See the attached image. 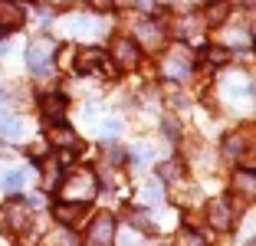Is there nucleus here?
Returning a JSON list of instances; mask_svg holds the SVG:
<instances>
[{
    "instance_id": "39448f33",
    "label": "nucleus",
    "mask_w": 256,
    "mask_h": 246,
    "mask_svg": "<svg viewBox=\"0 0 256 246\" xmlns=\"http://www.w3.org/2000/svg\"><path fill=\"white\" fill-rule=\"evenodd\" d=\"M132 33H135V46H142V50L148 52H158L164 50V26H161L158 20H135V26H132Z\"/></svg>"
},
{
    "instance_id": "cd10ccee",
    "label": "nucleus",
    "mask_w": 256,
    "mask_h": 246,
    "mask_svg": "<svg viewBox=\"0 0 256 246\" xmlns=\"http://www.w3.org/2000/svg\"><path fill=\"white\" fill-rule=\"evenodd\" d=\"M96 132L102 134V138H115V134L122 132V125H118L115 118H102V122H98V128H96Z\"/></svg>"
},
{
    "instance_id": "f704fd0d",
    "label": "nucleus",
    "mask_w": 256,
    "mask_h": 246,
    "mask_svg": "<svg viewBox=\"0 0 256 246\" xmlns=\"http://www.w3.org/2000/svg\"><path fill=\"white\" fill-rule=\"evenodd\" d=\"M4 154H7V148H4V142H0V158H4Z\"/></svg>"
},
{
    "instance_id": "a878e982",
    "label": "nucleus",
    "mask_w": 256,
    "mask_h": 246,
    "mask_svg": "<svg viewBox=\"0 0 256 246\" xmlns=\"http://www.w3.org/2000/svg\"><path fill=\"white\" fill-rule=\"evenodd\" d=\"M158 178H161V180H178V178H184L181 161H168V164H161V168H158Z\"/></svg>"
},
{
    "instance_id": "412c9836",
    "label": "nucleus",
    "mask_w": 256,
    "mask_h": 246,
    "mask_svg": "<svg viewBox=\"0 0 256 246\" xmlns=\"http://www.w3.org/2000/svg\"><path fill=\"white\" fill-rule=\"evenodd\" d=\"M161 197H164V184H161V178H151L148 184L142 187V204L144 207H158Z\"/></svg>"
},
{
    "instance_id": "c756f323",
    "label": "nucleus",
    "mask_w": 256,
    "mask_h": 246,
    "mask_svg": "<svg viewBox=\"0 0 256 246\" xmlns=\"http://www.w3.org/2000/svg\"><path fill=\"white\" fill-rule=\"evenodd\" d=\"M89 4H92L96 10H108V7H112V0H89Z\"/></svg>"
},
{
    "instance_id": "ddd939ff",
    "label": "nucleus",
    "mask_w": 256,
    "mask_h": 246,
    "mask_svg": "<svg viewBox=\"0 0 256 246\" xmlns=\"http://www.w3.org/2000/svg\"><path fill=\"white\" fill-rule=\"evenodd\" d=\"M46 138H50V144L53 148H60V151H72V148H79V134L72 132L69 125H50V132H46Z\"/></svg>"
},
{
    "instance_id": "f3484780",
    "label": "nucleus",
    "mask_w": 256,
    "mask_h": 246,
    "mask_svg": "<svg viewBox=\"0 0 256 246\" xmlns=\"http://www.w3.org/2000/svg\"><path fill=\"white\" fill-rule=\"evenodd\" d=\"M66 33L69 36H98V33H102V23L89 20V16H72V20L66 23Z\"/></svg>"
},
{
    "instance_id": "7c9ffc66",
    "label": "nucleus",
    "mask_w": 256,
    "mask_h": 246,
    "mask_svg": "<svg viewBox=\"0 0 256 246\" xmlns=\"http://www.w3.org/2000/svg\"><path fill=\"white\" fill-rule=\"evenodd\" d=\"M46 4H50V7H69L72 0H46Z\"/></svg>"
},
{
    "instance_id": "393cba45",
    "label": "nucleus",
    "mask_w": 256,
    "mask_h": 246,
    "mask_svg": "<svg viewBox=\"0 0 256 246\" xmlns=\"http://www.w3.org/2000/svg\"><path fill=\"white\" fill-rule=\"evenodd\" d=\"M226 60H230V52H226L224 46H210V50H204V62H207V66H224Z\"/></svg>"
},
{
    "instance_id": "aec40b11",
    "label": "nucleus",
    "mask_w": 256,
    "mask_h": 246,
    "mask_svg": "<svg viewBox=\"0 0 256 246\" xmlns=\"http://www.w3.org/2000/svg\"><path fill=\"white\" fill-rule=\"evenodd\" d=\"M226 16H230V0H214L207 7V14H204V23L207 26H224Z\"/></svg>"
},
{
    "instance_id": "0eeeda50",
    "label": "nucleus",
    "mask_w": 256,
    "mask_h": 246,
    "mask_svg": "<svg viewBox=\"0 0 256 246\" xmlns=\"http://www.w3.org/2000/svg\"><path fill=\"white\" fill-rule=\"evenodd\" d=\"M86 246H115V216L112 214H98L89 224Z\"/></svg>"
},
{
    "instance_id": "1a4fd4ad",
    "label": "nucleus",
    "mask_w": 256,
    "mask_h": 246,
    "mask_svg": "<svg viewBox=\"0 0 256 246\" xmlns=\"http://www.w3.org/2000/svg\"><path fill=\"white\" fill-rule=\"evenodd\" d=\"M76 72H106L108 69V60L106 52L96 50V46H86V50H76Z\"/></svg>"
},
{
    "instance_id": "bb28decb",
    "label": "nucleus",
    "mask_w": 256,
    "mask_h": 246,
    "mask_svg": "<svg viewBox=\"0 0 256 246\" xmlns=\"http://www.w3.org/2000/svg\"><path fill=\"white\" fill-rule=\"evenodd\" d=\"M181 246H207V236L200 230H184L181 233Z\"/></svg>"
},
{
    "instance_id": "72a5a7b5",
    "label": "nucleus",
    "mask_w": 256,
    "mask_h": 246,
    "mask_svg": "<svg viewBox=\"0 0 256 246\" xmlns=\"http://www.w3.org/2000/svg\"><path fill=\"white\" fill-rule=\"evenodd\" d=\"M4 105H7V92L0 89V108H4Z\"/></svg>"
},
{
    "instance_id": "4be33fe9",
    "label": "nucleus",
    "mask_w": 256,
    "mask_h": 246,
    "mask_svg": "<svg viewBox=\"0 0 256 246\" xmlns=\"http://www.w3.org/2000/svg\"><path fill=\"white\" fill-rule=\"evenodd\" d=\"M46 246H82V243H79V236L69 226H60V230L46 233Z\"/></svg>"
},
{
    "instance_id": "20e7f679",
    "label": "nucleus",
    "mask_w": 256,
    "mask_h": 246,
    "mask_svg": "<svg viewBox=\"0 0 256 246\" xmlns=\"http://www.w3.org/2000/svg\"><path fill=\"white\" fill-rule=\"evenodd\" d=\"M53 56H56V43H50V40H36V43L26 46V69L43 79V76L53 72Z\"/></svg>"
},
{
    "instance_id": "c9c22d12",
    "label": "nucleus",
    "mask_w": 256,
    "mask_h": 246,
    "mask_svg": "<svg viewBox=\"0 0 256 246\" xmlns=\"http://www.w3.org/2000/svg\"><path fill=\"white\" fill-rule=\"evenodd\" d=\"M246 246H253V243H246Z\"/></svg>"
},
{
    "instance_id": "9d476101",
    "label": "nucleus",
    "mask_w": 256,
    "mask_h": 246,
    "mask_svg": "<svg viewBox=\"0 0 256 246\" xmlns=\"http://www.w3.org/2000/svg\"><path fill=\"white\" fill-rule=\"evenodd\" d=\"M112 62L118 69H135L138 66V46L128 36H115L112 40Z\"/></svg>"
},
{
    "instance_id": "2eb2a0df",
    "label": "nucleus",
    "mask_w": 256,
    "mask_h": 246,
    "mask_svg": "<svg viewBox=\"0 0 256 246\" xmlns=\"http://www.w3.org/2000/svg\"><path fill=\"white\" fill-rule=\"evenodd\" d=\"M234 194L240 197L243 204L256 200V171H236L234 174Z\"/></svg>"
},
{
    "instance_id": "473e14b6",
    "label": "nucleus",
    "mask_w": 256,
    "mask_h": 246,
    "mask_svg": "<svg viewBox=\"0 0 256 246\" xmlns=\"http://www.w3.org/2000/svg\"><path fill=\"white\" fill-rule=\"evenodd\" d=\"M138 7H154V0H138Z\"/></svg>"
},
{
    "instance_id": "9b49d317",
    "label": "nucleus",
    "mask_w": 256,
    "mask_h": 246,
    "mask_svg": "<svg viewBox=\"0 0 256 246\" xmlns=\"http://www.w3.org/2000/svg\"><path fill=\"white\" fill-rule=\"evenodd\" d=\"M207 220H210V226L214 230H230L234 226V220H236V214H234V207H230V200H214L210 207H207Z\"/></svg>"
},
{
    "instance_id": "c85d7f7f",
    "label": "nucleus",
    "mask_w": 256,
    "mask_h": 246,
    "mask_svg": "<svg viewBox=\"0 0 256 246\" xmlns=\"http://www.w3.org/2000/svg\"><path fill=\"white\" fill-rule=\"evenodd\" d=\"M128 158H132V164H144V161H151V148L148 144H138V148L128 151Z\"/></svg>"
},
{
    "instance_id": "b1692460",
    "label": "nucleus",
    "mask_w": 256,
    "mask_h": 246,
    "mask_svg": "<svg viewBox=\"0 0 256 246\" xmlns=\"http://www.w3.org/2000/svg\"><path fill=\"white\" fill-rule=\"evenodd\" d=\"M23 180H26V171L14 168V171L4 174V190H10V194H14V190H20V187H23Z\"/></svg>"
},
{
    "instance_id": "5701e85b",
    "label": "nucleus",
    "mask_w": 256,
    "mask_h": 246,
    "mask_svg": "<svg viewBox=\"0 0 256 246\" xmlns=\"http://www.w3.org/2000/svg\"><path fill=\"white\" fill-rule=\"evenodd\" d=\"M40 171H43V184L46 187L60 184V164H56V161H40Z\"/></svg>"
},
{
    "instance_id": "f03ea898",
    "label": "nucleus",
    "mask_w": 256,
    "mask_h": 246,
    "mask_svg": "<svg viewBox=\"0 0 256 246\" xmlns=\"http://www.w3.org/2000/svg\"><path fill=\"white\" fill-rule=\"evenodd\" d=\"M161 72H164V79H171V82L190 79V72H194V60H190L188 46H184V43L168 46V50L161 52Z\"/></svg>"
},
{
    "instance_id": "dca6fc26",
    "label": "nucleus",
    "mask_w": 256,
    "mask_h": 246,
    "mask_svg": "<svg viewBox=\"0 0 256 246\" xmlns=\"http://www.w3.org/2000/svg\"><path fill=\"white\" fill-rule=\"evenodd\" d=\"M23 23V7L16 0H0V30H14Z\"/></svg>"
},
{
    "instance_id": "f257e3e1",
    "label": "nucleus",
    "mask_w": 256,
    "mask_h": 246,
    "mask_svg": "<svg viewBox=\"0 0 256 246\" xmlns=\"http://www.w3.org/2000/svg\"><path fill=\"white\" fill-rule=\"evenodd\" d=\"M96 194H98V180L89 168H72L66 178H60L62 204H89Z\"/></svg>"
},
{
    "instance_id": "423d86ee",
    "label": "nucleus",
    "mask_w": 256,
    "mask_h": 246,
    "mask_svg": "<svg viewBox=\"0 0 256 246\" xmlns=\"http://www.w3.org/2000/svg\"><path fill=\"white\" fill-rule=\"evenodd\" d=\"M220 40H224V50L230 52V50H250L253 46V16H243V23L240 26H224L220 30Z\"/></svg>"
},
{
    "instance_id": "4468645a",
    "label": "nucleus",
    "mask_w": 256,
    "mask_h": 246,
    "mask_svg": "<svg viewBox=\"0 0 256 246\" xmlns=\"http://www.w3.org/2000/svg\"><path fill=\"white\" fill-rule=\"evenodd\" d=\"M246 151H253V132H250V128L224 138V154L226 158H243Z\"/></svg>"
},
{
    "instance_id": "7ed1b4c3",
    "label": "nucleus",
    "mask_w": 256,
    "mask_h": 246,
    "mask_svg": "<svg viewBox=\"0 0 256 246\" xmlns=\"http://www.w3.org/2000/svg\"><path fill=\"white\" fill-rule=\"evenodd\" d=\"M217 96L226 105H236V102L250 105L253 102V79H250V72H226L217 86Z\"/></svg>"
},
{
    "instance_id": "2f4dec72",
    "label": "nucleus",
    "mask_w": 256,
    "mask_h": 246,
    "mask_svg": "<svg viewBox=\"0 0 256 246\" xmlns=\"http://www.w3.org/2000/svg\"><path fill=\"white\" fill-rule=\"evenodd\" d=\"M112 7H132V0H112Z\"/></svg>"
},
{
    "instance_id": "6e6552de",
    "label": "nucleus",
    "mask_w": 256,
    "mask_h": 246,
    "mask_svg": "<svg viewBox=\"0 0 256 246\" xmlns=\"http://www.w3.org/2000/svg\"><path fill=\"white\" fill-rule=\"evenodd\" d=\"M26 224H30V207L23 200H10L7 207L0 210V226H4V230L20 233V230H26Z\"/></svg>"
},
{
    "instance_id": "f8f14e48",
    "label": "nucleus",
    "mask_w": 256,
    "mask_h": 246,
    "mask_svg": "<svg viewBox=\"0 0 256 246\" xmlns=\"http://www.w3.org/2000/svg\"><path fill=\"white\" fill-rule=\"evenodd\" d=\"M40 112H43L46 122L60 125V122L66 118V98H62L60 92H46V96L40 98Z\"/></svg>"
},
{
    "instance_id": "a211bd4d",
    "label": "nucleus",
    "mask_w": 256,
    "mask_h": 246,
    "mask_svg": "<svg viewBox=\"0 0 256 246\" xmlns=\"http://www.w3.org/2000/svg\"><path fill=\"white\" fill-rule=\"evenodd\" d=\"M23 134H26L23 118H16V115H0V138H7V142H20Z\"/></svg>"
},
{
    "instance_id": "6ab92c4d",
    "label": "nucleus",
    "mask_w": 256,
    "mask_h": 246,
    "mask_svg": "<svg viewBox=\"0 0 256 246\" xmlns=\"http://www.w3.org/2000/svg\"><path fill=\"white\" fill-rule=\"evenodd\" d=\"M82 214H86V204H60V207H53V216L60 220L62 226L79 224V220H82Z\"/></svg>"
}]
</instances>
